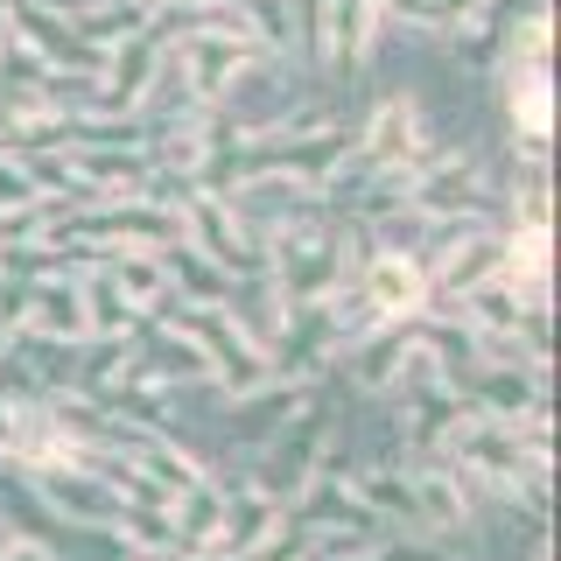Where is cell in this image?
I'll use <instances>...</instances> for the list:
<instances>
[{"mask_svg":"<svg viewBox=\"0 0 561 561\" xmlns=\"http://www.w3.org/2000/svg\"><path fill=\"white\" fill-rule=\"evenodd\" d=\"M64 14H70V28H78L92 49L134 43V35H154V8H148V0H70Z\"/></svg>","mask_w":561,"mask_h":561,"instance_id":"1","label":"cell"},{"mask_svg":"<svg viewBox=\"0 0 561 561\" xmlns=\"http://www.w3.org/2000/svg\"><path fill=\"white\" fill-rule=\"evenodd\" d=\"M365 288H373V309H386V316H408V309H421V295H428L414 260H379Z\"/></svg>","mask_w":561,"mask_h":561,"instance_id":"2","label":"cell"}]
</instances>
